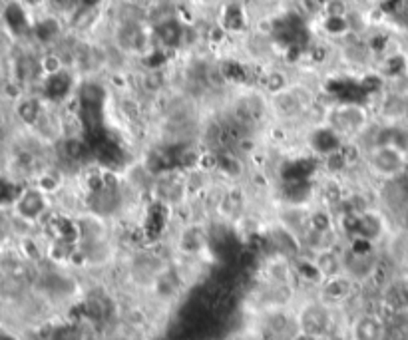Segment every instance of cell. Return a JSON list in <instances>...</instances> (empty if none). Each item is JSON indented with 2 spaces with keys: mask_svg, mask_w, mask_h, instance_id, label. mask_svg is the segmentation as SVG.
<instances>
[{
  "mask_svg": "<svg viewBox=\"0 0 408 340\" xmlns=\"http://www.w3.org/2000/svg\"><path fill=\"white\" fill-rule=\"evenodd\" d=\"M375 114L366 100H331L324 104L323 124L343 143H355L373 126Z\"/></svg>",
  "mask_w": 408,
  "mask_h": 340,
  "instance_id": "cell-1",
  "label": "cell"
},
{
  "mask_svg": "<svg viewBox=\"0 0 408 340\" xmlns=\"http://www.w3.org/2000/svg\"><path fill=\"white\" fill-rule=\"evenodd\" d=\"M295 317L301 332L313 334L317 339H327L339 327L346 324L345 315L336 308L329 307L314 293H301L295 307Z\"/></svg>",
  "mask_w": 408,
  "mask_h": 340,
  "instance_id": "cell-2",
  "label": "cell"
},
{
  "mask_svg": "<svg viewBox=\"0 0 408 340\" xmlns=\"http://www.w3.org/2000/svg\"><path fill=\"white\" fill-rule=\"evenodd\" d=\"M365 168L377 183L402 177L408 168V151L397 143H377L365 151Z\"/></svg>",
  "mask_w": 408,
  "mask_h": 340,
  "instance_id": "cell-3",
  "label": "cell"
},
{
  "mask_svg": "<svg viewBox=\"0 0 408 340\" xmlns=\"http://www.w3.org/2000/svg\"><path fill=\"white\" fill-rule=\"evenodd\" d=\"M54 213L52 197L44 195L40 189H36L34 185H26L22 187L18 197L12 203V215L21 217L28 223L36 225L40 229V225Z\"/></svg>",
  "mask_w": 408,
  "mask_h": 340,
  "instance_id": "cell-4",
  "label": "cell"
},
{
  "mask_svg": "<svg viewBox=\"0 0 408 340\" xmlns=\"http://www.w3.org/2000/svg\"><path fill=\"white\" fill-rule=\"evenodd\" d=\"M255 279L271 285H297L295 275V259L281 253L261 251L255 263Z\"/></svg>",
  "mask_w": 408,
  "mask_h": 340,
  "instance_id": "cell-5",
  "label": "cell"
},
{
  "mask_svg": "<svg viewBox=\"0 0 408 340\" xmlns=\"http://www.w3.org/2000/svg\"><path fill=\"white\" fill-rule=\"evenodd\" d=\"M346 332L351 340H388L387 317L380 310L361 308L346 317Z\"/></svg>",
  "mask_w": 408,
  "mask_h": 340,
  "instance_id": "cell-6",
  "label": "cell"
},
{
  "mask_svg": "<svg viewBox=\"0 0 408 340\" xmlns=\"http://www.w3.org/2000/svg\"><path fill=\"white\" fill-rule=\"evenodd\" d=\"M361 293V285L355 283L346 273L329 276L321 283V287L314 291V295L336 310H345Z\"/></svg>",
  "mask_w": 408,
  "mask_h": 340,
  "instance_id": "cell-7",
  "label": "cell"
},
{
  "mask_svg": "<svg viewBox=\"0 0 408 340\" xmlns=\"http://www.w3.org/2000/svg\"><path fill=\"white\" fill-rule=\"evenodd\" d=\"M313 259V263L319 269V273L329 279V276L341 275L345 273V266H343V255H341V247H333V249H323V251H317L313 255H309Z\"/></svg>",
  "mask_w": 408,
  "mask_h": 340,
  "instance_id": "cell-8",
  "label": "cell"
},
{
  "mask_svg": "<svg viewBox=\"0 0 408 340\" xmlns=\"http://www.w3.org/2000/svg\"><path fill=\"white\" fill-rule=\"evenodd\" d=\"M293 84L291 76L287 74V70L283 68H265V72L259 76V80L255 82V86L261 90L263 94L267 96H273L277 92H283L285 88Z\"/></svg>",
  "mask_w": 408,
  "mask_h": 340,
  "instance_id": "cell-9",
  "label": "cell"
},
{
  "mask_svg": "<svg viewBox=\"0 0 408 340\" xmlns=\"http://www.w3.org/2000/svg\"><path fill=\"white\" fill-rule=\"evenodd\" d=\"M8 131H11V117L4 110H0V139L6 138Z\"/></svg>",
  "mask_w": 408,
  "mask_h": 340,
  "instance_id": "cell-10",
  "label": "cell"
},
{
  "mask_svg": "<svg viewBox=\"0 0 408 340\" xmlns=\"http://www.w3.org/2000/svg\"><path fill=\"white\" fill-rule=\"evenodd\" d=\"M0 340H24V339H22V334H18L16 330L0 327Z\"/></svg>",
  "mask_w": 408,
  "mask_h": 340,
  "instance_id": "cell-11",
  "label": "cell"
},
{
  "mask_svg": "<svg viewBox=\"0 0 408 340\" xmlns=\"http://www.w3.org/2000/svg\"><path fill=\"white\" fill-rule=\"evenodd\" d=\"M6 251H8V235L0 231V257L4 255Z\"/></svg>",
  "mask_w": 408,
  "mask_h": 340,
  "instance_id": "cell-12",
  "label": "cell"
},
{
  "mask_svg": "<svg viewBox=\"0 0 408 340\" xmlns=\"http://www.w3.org/2000/svg\"><path fill=\"white\" fill-rule=\"evenodd\" d=\"M291 340H323V339H317L313 334H307V332H301V330H299Z\"/></svg>",
  "mask_w": 408,
  "mask_h": 340,
  "instance_id": "cell-13",
  "label": "cell"
},
{
  "mask_svg": "<svg viewBox=\"0 0 408 340\" xmlns=\"http://www.w3.org/2000/svg\"><path fill=\"white\" fill-rule=\"evenodd\" d=\"M355 4H358L361 8H370V6H375V2L377 0H353Z\"/></svg>",
  "mask_w": 408,
  "mask_h": 340,
  "instance_id": "cell-14",
  "label": "cell"
},
{
  "mask_svg": "<svg viewBox=\"0 0 408 340\" xmlns=\"http://www.w3.org/2000/svg\"><path fill=\"white\" fill-rule=\"evenodd\" d=\"M6 4H8L6 0H0V16H2V12H4V8H6Z\"/></svg>",
  "mask_w": 408,
  "mask_h": 340,
  "instance_id": "cell-15",
  "label": "cell"
},
{
  "mask_svg": "<svg viewBox=\"0 0 408 340\" xmlns=\"http://www.w3.org/2000/svg\"><path fill=\"white\" fill-rule=\"evenodd\" d=\"M255 2H259V4H271L275 0H255Z\"/></svg>",
  "mask_w": 408,
  "mask_h": 340,
  "instance_id": "cell-16",
  "label": "cell"
}]
</instances>
